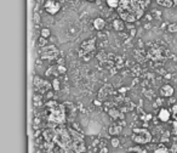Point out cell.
<instances>
[{
  "label": "cell",
  "mask_w": 177,
  "mask_h": 153,
  "mask_svg": "<svg viewBox=\"0 0 177 153\" xmlns=\"http://www.w3.org/2000/svg\"><path fill=\"white\" fill-rule=\"evenodd\" d=\"M96 50V38H91L88 40H84L80 45V49H79V57H84V55H88L91 54Z\"/></svg>",
  "instance_id": "obj_4"
},
{
  "label": "cell",
  "mask_w": 177,
  "mask_h": 153,
  "mask_svg": "<svg viewBox=\"0 0 177 153\" xmlns=\"http://www.w3.org/2000/svg\"><path fill=\"white\" fill-rule=\"evenodd\" d=\"M121 131H123V128L120 125H118V124H112V125L109 126V129H108V133L112 136H118Z\"/></svg>",
  "instance_id": "obj_11"
},
{
  "label": "cell",
  "mask_w": 177,
  "mask_h": 153,
  "mask_svg": "<svg viewBox=\"0 0 177 153\" xmlns=\"http://www.w3.org/2000/svg\"><path fill=\"white\" fill-rule=\"evenodd\" d=\"M171 113H172V115H175L177 113V105H174V106L171 107Z\"/></svg>",
  "instance_id": "obj_23"
},
{
  "label": "cell",
  "mask_w": 177,
  "mask_h": 153,
  "mask_svg": "<svg viewBox=\"0 0 177 153\" xmlns=\"http://www.w3.org/2000/svg\"><path fill=\"white\" fill-rule=\"evenodd\" d=\"M106 2H107V6H108L109 9H115V10H117L120 0H106Z\"/></svg>",
  "instance_id": "obj_14"
},
{
  "label": "cell",
  "mask_w": 177,
  "mask_h": 153,
  "mask_svg": "<svg viewBox=\"0 0 177 153\" xmlns=\"http://www.w3.org/2000/svg\"><path fill=\"white\" fill-rule=\"evenodd\" d=\"M145 119H146V120H149V119H152V115H150V114H147V115L145 117Z\"/></svg>",
  "instance_id": "obj_29"
},
{
  "label": "cell",
  "mask_w": 177,
  "mask_h": 153,
  "mask_svg": "<svg viewBox=\"0 0 177 153\" xmlns=\"http://www.w3.org/2000/svg\"><path fill=\"white\" fill-rule=\"evenodd\" d=\"M176 152H177V145H174L172 148H171V151H170V153H176Z\"/></svg>",
  "instance_id": "obj_24"
},
{
  "label": "cell",
  "mask_w": 177,
  "mask_h": 153,
  "mask_svg": "<svg viewBox=\"0 0 177 153\" xmlns=\"http://www.w3.org/2000/svg\"><path fill=\"white\" fill-rule=\"evenodd\" d=\"M154 153H170V151H169V148H167V147H165V146L160 145V146L154 151Z\"/></svg>",
  "instance_id": "obj_17"
},
{
  "label": "cell",
  "mask_w": 177,
  "mask_h": 153,
  "mask_svg": "<svg viewBox=\"0 0 177 153\" xmlns=\"http://www.w3.org/2000/svg\"><path fill=\"white\" fill-rule=\"evenodd\" d=\"M51 84H52V89H54L55 91H58L59 89H61V83H59L58 78H55Z\"/></svg>",
  "instance_id": "obj_16"
},
{
  "label": "cell",
  "mask_w": 177,
  "mask_h": 153,
  "mask_svg": "<svg viewBox=\"0 0 177 153\" xmlns=\"http://www.w3.org/2000/svg\"><path fill=\"white\" fill-rule=\"evenodd\" d=\"M33 20H34V23H40V15L39 14H34V16H33Z\"/></svg>",
  "instance_id": "obj_22"
},
{
  "label": "cell",
  "mask_w": 177,
  "mask_h": 153,
  "mask_svg": "<svg viewBox=\"0 0 177 153\" xmlns=\"http://www.w3.org/2000/svg\"><path fill=\"white\" fill-rule=\"evenodd\" d=\"M57 70H58L59 74H64L67 72V68L63 66V65H57Z\"/></svg>",
  "instance_id": "obj_21"
},
{
  "label": "cell",
  "mask_w": 177,
  "mask_h": 153,
  "mask_svg": "<svg viewBox=\"0 0 177 153\" xmlns=\"http://www.w3.org/2000/svg\"><path fill=\"white\" fill-rule=\"evenodd\" d=\"M40 35L47 39V38L51 35V32H50V29H49V28H43V29L40 30Z\"/></svg>",
  "instance_id": "obj_18"
},
{
  "label": "cell",
  "mask_w": 177,
  "mask_h": 153,
  "mask_svg": "<svg viewBox=\"0 0 177 153\" xmlns=\"http://www.w3.org/2000/svg\"><path fill=\"white\" fill-rule=\"evenodd\" d=\"M98 153H108V148H107V147H102Z\"/></svg>",
  "instance_id": "obj_25"
},
{
  "label": "cell",
  "mask_w": 177,
  "mask_h": 153,
  "mask_svg": "<svg viewBox=\"0 0 177 153\" xmlns=\"http://www.w3.org/2000/svg\"><path fill=\"white\" fill-rule=\"evenodd\" d=\"M167 141H169V137H167V134H166V136L164 135L162 137V142H167Z\"/></svg>",
  "instance_id": "obj_27"
},
{
  "label": "cell",
  "mask_w": 177,
  "mask_h": 153,
  "mask_svg": "<svg viewBox=\"0 0 177 153\" xmlns=\"http://www.w3.org/2000/svg\"><path fill=\"white\" fill-rule=\"evenodd\" d=\"M112 26L114 28V30H117V32H123V30L125 29V21H123L120 17H119V18H115V20L113 21Z\"/></svg>",
  "instance_id": "obj_10"
},
{
  "label": "cell",
  "mask_w": 177,
  "mask_h": 153,
  "mask_svg": "<svg viewBox=\"0 0 177 153\" xmlns=\"http://www.w3.org/2000/svg\"><path fill=\"white\" fill-rule=\"evenodd\" d=\"M46 97H47V98L52 97V92H49V91H47V94H46Z\"/></svg>",
  "instance_id": "obj_28"
},
{
  "label": "cell",
  "mask_w": 177,
  "mask_h": 153,
  "mask_svg": "<svg viewBox=\"0 0 177 153\" xmlns=\"http://www.w3.org/2000/svg\"><path fill=\"white\" fill-rule=\"evenodd\" d=\"M174 92H175V89L170 84L162 85V89H160V95H162V97H171L174 95Z\"/></svg>",
  "instance_id": "obj_7"
},
{
  "label": "cell",
  "mask_w": 177,
  "mask_h": 153,
  "mask_svg": "<svg viewBox=\"0 0 177 153\" xmlns=\"http://www.w3.org/2000/svg\"><path fill=\"white\" fill-rule=\"evenodd\" d=\"M167 32H169V33H171V34L177 33V25L176 23H170V25H167Z\"/></svg>",
  "instance_id": "obj_15"
},
{
  "label": "cell",
  "mask_w": 177,
  "mask_h": 153,
  "mask_svg": "<svg viewBox=\"0 0 177 153\" xmlns=\"http://www.w3.org/2000/svg\"><path fill=\"white\" fill-rule=\"evenodd\" d=\"M110 143H112V147H119V145H120V141H119L118 137H113V139L110 140Z\"/></svg>",
  "instance_id": "obj_20"
},
{
  "label": "cell",
  "mask_w": 177,
  "mask_h": 153,
  "mask_svg": "<svg viewBox=\"0 0 177 153\" xmlns=\"http://www.w3.org/2000/svg\"><path fill=\"white\" fill-rule=\"evenodd\" d=\"M93 103H95V105H97V106H100V105H101V102H100V101H97V100H96Z\"/></svg>",
  "instance_id": "obj_31"
},
{
  "label": "cell",
  "mask_w": 177,
  "mask_h": 153,
  "mask_svg": "<svg viewBox=\"0 0 177 153\" xmlns=\"http://www.w3.org/2000/svg\"><path fill=\"white\" fill-rule=\"evenodd\" d=\"M88 1H96V0H88Z\"/></svg>",
  "instance_id": "obj_33"
},
{
  "label": "cell",
  "mask_w": 177,
  "mask_h": 153,
  "mask_svg": "<svg viewBox=\"0 0 177 153\" xmlns=\"http://www.w3.org/2000/svg\"><path fill=\"white\" fill-rule=\"evenodd\" d=\"M149 4L150 0H120L117 12L126 23H133L143 17Z\"/></svg>",
  "instance_id": "obj_1"
},
{
  "label": "cell",
  "mask_w": 177,
  "mask_h": 153,
  "mask_svg": "<svg viewBox=\"0 0 177 153\" xmlns=\"http://www.w3.org/2000/svg\"><path fill=\"white\" fill-rule=\"evenodd\" d=\"M158 5H160L162 7H166V9H170V7H174V1L172 0H155Z\"/></svg>",
  "instance_id": "obj_12"
},
{
  "label": "cell",
  "mask_w": 177,
  "mask_h": 153,
  "mask_svg": "<svg viewBox=\"0 0 177 153\" xmlns=\"http://www.w3.org/2000/svg\"><path fill=\"white\" fill-rule=\"evenodd\" d=\"M58 49L55 45H46L44 47H41L40 58L41 60H47V61H52V60H56L58 57Z\"/></svg>",
  "instance_id": "obj_3"
},
{
  "label": "cell",
  "mask_w": 177,
  "mask_h": 153,
  "mask_svg": "<svg viewBox=\"0 0 177 153\" xmlns=\"http://www.w3.org/2000/svg\"><path fill=\"white\" fill-rule=\"evenodd\" d=\"M92 25H93V28H95L96 30L101 32V30L104 29V27H106V21H104L102 17H97V18L93 20Z\"/></svg>",
  "instance_id": "obj_9"
},
{
  "label": "cell",
  "mask_w": 177,
  "mask_h": 153,
  "mask_svg": "<svg viewBox=\"0 0 177 153\" xmlns=\"http://www.w3.org/2000/svg\"><path fill=\"white\" fill-rule=\"evenodd\" d=\"M108 114H109V115H110L113 119H118V118L123 119V118H124V115H123V114H121V113H120L119 111H117L115 108H112V110H109V111H108Z\"/></svg>",
  "instance_id": "obj_13"
},
{
  "label": "cell",
  "mask_w": 177,
  "mask_h": 153,
  "mask_svg": "<svg viewBox=\"0 0 177 153\" xmlns=\"http://www.w3.org/2000/svg\"><path fill=\"white\" fill-rule=\"evenodd\" d=\"M132 141H135L138 145H146L152 141V134L148 131L147 129L143 128H135L132 134Z\"/></svg>",
  "instance_id": "obj_2"
},
{
  "label": "cell",
  "mask_w": 177,
  "mask_h": 153,
  "mask_svg": "<svg viewBox=\"0 0 177 153\" xmlns=\"http://www.w3.org/2000/svg\"><path fill=\"white\" fill-rule=\"evenodd\" d=\"M127 91V88H120L119 89V92H121V94H124V92H126Z\"/></svg>",
  "instance_id": "obj_26"
},
{
  "label": "cell",
  "mask_w": 177,
  "mask_h": 153,
  "mask_svg": "<svg viewBox=\"0 0 177 153\" xmlns=\"http://www.w3.org/2000/svg\"><path fill=\"white\" fill-rule=\"evenodd\" d=\"M172 1H174V7L177 9V0H172Z\"/></svg>",
  "instance_id": "obj_30"
},
{
  "label": "cell",
  "mask_w": 177,
  "mask_h": 153,
  "mask_svg": "<svg viewBox=\"0 0 177 153\" xmlns=\"http://www.w3.org/2000/svg\"><path fill=\"white\" fill-rule=\"evenodd\" d=\"M38 46H40V47H44V46H46L47 45V40H46V38H44V37H41L40 35V38L38 39Z\"/></svg>",
  "instance_id": "obj_19"
},
{
  "label": "cell",
  "mask_w": 177,
  "mask_h": 153,
  "mask_svg": "<svg viewBox=\"0 0 177 153\" xmlns=\"http://www.w3.org/2000/svg\"><path fill=\"white\" fill-rule=\"evenodd\" d=\"M142 153H147V151H146V150H143V151H142Z\"/></svg>",
  "instance_id": "obj_32"
},
{
  "label": "cell",
  "mask_w": 177,
  "mask_h": 153,
  "mask_svg": "<svg viewBox=\"0 0 177 153\" xmlns=\"http://www.w3.org/2000/svg\"><path fill=\"white\" fill-rule=\"evenodd\" d=\"M170 117H171V112L169 111V110H166V108H162V110L159 111V113H158L159 120H160V122H164V123L169 122V120H170Z\"/></svg>",
  "instance_id": "obj_8"
},
{
  "label": "cell",
  "mask_w": 177,
  "mask_h": 153,
  "mask_svg": "<svg viewBox=\"0 0 177 153\" xmlns=\"http://www.w3.org/2000/svg\"><path fill=\"white\" fill-rule=\"evenodd\" d=\"M33 84H34L35 88H38V89H45V90H47V91H49L50 88H52V84H50L49 82H46V80H44L43 78L38 77V75L34 77Z\"/></svg>",
  "instance_id": "obj_6"
},
{
  "label": "cell",
  "mask_w": 177,
  "mask_h": 153,
  "mask_svg": "<svg viewBox=\"0 0 177 153\" xmlns=\"http://www.w3.org/2000/svg\"><path fill=\"white\" fill-rule=\"evenodd\" d=\"M44 9L49 15H56L61 10V4L57 0H46L44 4Z\"/></svg>",
  "instance_id": "obj_5"
}]
</instances>
